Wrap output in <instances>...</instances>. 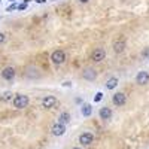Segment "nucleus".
Here are the masks:
<instances>
[{"instance_id":"f257e3e1","label":"nucleus","mask_w":149,"mask_h":149,"mask_svg":"<svg viewBox=\"0 0 149 149\" xmlns=\"http://www.w3.org/2000/svg\"><path fill=\"white\" fill-rule=\"evenodd\" d=\"M29 97L26 94H17L14 97V100H12V103H14V107L17 109H24V107H27L29 106Z\"/></svg>"},{"instance_id":"f03ea898","label":"nucleus","mask_w":149,"mask_h":149,"mask_svg":"<svg viewBox=\"0 0 149 149\" xmlns=\"http://www.w3.org/2000/svg\"><path fill=\"white\" fill-rule=\"evenodd\" d=\"M51 61L54 64H57V66L63 64L66 61V52L63 51V49H55V51L51 54Z\"/></svg>"},{"instance_id":"7ed1b4c3","label":"nucleus","mask_w":149,"mask_h":149,"mask_svg":"<svg viewBox=\"0 0 149 149\" xmlns=\"http://www.w3.org/2000/svg\"><path fill=\"white\" fill-rule=\"evenodd\" d=\"M104 57H106V51H104L103 48H95L94 51H93V54H91V60L95 61V63H100V61H103Z\"/></svg>"},{"instance_id":"20e7f679","label":"nucleus","mask_w":149,"mask_h":149,"mask_svg":"<svg viewBox=\"0 0 149 149\" xmlns=\"http://www.w3.org/2000/svg\"><path fill=\"white\" fill-rule=\"evenodd\" d=\"M93 140H94V136H93L90 131H85V133H82V134L79 136V143H81V145H84V146L91 145V143H93Z\"/></svg>"},{"instance_id":"39448f33","label":"nucleus","mask_w":149,"mask_h":149,"mask_svg":"<svg viewBox=\"0 0 149 149\" xmlns=\"http://www.w3.org/2000/svg\"><path fill=\"white\" fill-rule=\"evenodd\" d=\"M55 104H57V98H55V95H45V97H43L42 106H43L45 109H52Z\"/></svg>"},{"instance_id":"423d86ee","label":"nucleus","mask_w":149,"mask_h":149,"mask_svg":"<svg viewBox=\"0 0 149 149\" xmlns=\"http://www.w3.org/2000/svg\"><path fill=\"white\" fill-rule=\"evenodd\" d=\"M51 133H52L54 136H57V137H60V136H64V133H66V125H64V124H61V122H57V124H54V125H52Z\"/></svg>"},{"instance_id":"0eeeda50","label":"nucleus","mask_w":149,"mask_h":149,"mask_svg":"<svg viewBox=\"0 0 149 149\" xmlns=\"http://www.w3.org/2000/svg\"><path fill=\"white\" fill-rule=\"evenodd\" d=\"M136 82L139 85H146L149 82V73L146 70H142L137 73V76H136Z\"/></svg>"},{"instance_id":"6e6552de","label":"nucleus","mask_w":149,"mask_h":149,"mask_svg":"<svg viewBox=\"0 0 149 149\" xmlns=\"http://www.w3.org/2000/svg\"><path fill=\"white\" fill-rule=\"evenodd\" d=\"M112 100H113V104H116V106H124L127 102V95L124 93H116V94H113Z\"/></svg>"},{"instance_id":"1a4fd4ad","label":"nucleus","mask_w":149,"mask_h":149,"mask_svg":"<svg viewBox=\"0 0 149 149\" xmlns=\"http://www.w3.org/2000/svg\"><path fill=\"white\" fill-rule=\"evenodd\" d=\"M2 78L5 81H12L15 78V69L14 67H5L2 70Z\"/></svg>"},{"instance_id":"9d476101","label":"nucleus","mask_w":149,"mask_h":149,"mask_svg":"<svg viewBox=\"0 0 149 149\" xmlns=\"http://www.w3.org/2000/svg\"><path fill=\"white\" fill-rule=\"evenodd\" d=\"M97 76V72L93 69V67H86L84 72H82V78L86 79V81H94Z\"/></svg>"},{"instance_id":"9b49d317","label":"nucleus","mask_w":149,"mask_h":149,"mask_svg":"<svg viewBox=\"0 0 149 149\" xmlns=\"http://www.w3.org/2000/svg\"><path fill=\"white\" fill-rule=\"evenodd\" d=\"M98 115H100V118L102 119H104V121H109L110 118H112V110H110V107H107V106H104V107H102L100 109V112H98Z\"/></svg>"},{"instance_id":"f8f14e48","label":"nucleus","mask_w":149,"mask_h":149,"mask_svg":"<svg viewBox=\"0 0 149 149\" xmlns=\"http://www.w3.org/2000/svg\"><path fill=\"white\" fill-rule=\"evenodd\" d=\"M124 49H125V42H124L122 39H118V40L113 43V51H115V54L124 52Z\"/></svg>"},{"instance_id":"ddd939ff","label":"nucleus","mask_w":149,"mask_h":149,"mask_svg":"<svg viewBox=\"0 0 149 149\" xmlns=\"http://www.w3.org/2000/svg\"><path fill=\"white\" fill-rule=\"evenodd\" d=\"M116 85H118V78H109L107 81H106V88L107 90H113V88H116Z\"/></svg>"},{"instance_id":"4468645a","label":"nucleus","mask_w":149,"mask_h":149,"mask_svg":"<svg viewBox=\"0 0 149 149\" xmlns=\"http://www.w3.org/2000/svg\"><path fill=\"white\" fill-rule=\"evenodd\" d=\"M82 115L84 116H90L91 115V112H93V107H91V104H82Z\"/></svg>"},{"instance_id":"2eb2a0df","label":"nucleus","mask_w":149,"mask_h":149,"mask_svg":"<svg viewBox=\"0 0 149 149\" xmlns=\"http://www.w3.org/2000/svg\"><path fill=\"white\" fill-rule=\"evenodd\" d=\"M69 121H70V113H69V112H63V113L60 115V121L58 122H61V124H64V125H66Z\"/></svg>"},{"instance_id":"dca6fc26","label":"nucleus","mask_w":149,"mask_h":149,"mask_svg":"<svg viewBox=\"0 0 149 149\" xmlns=\"http://www.w3.org/2000/svg\"><path fill=\"white\" fill-rule=\"evenodd\" d=\"M12 95H14V94H12L10 91H5L2 95H0V102H8V100H10Z\"/></svg>"},{"instance_id":"f3484780","label":"nucleus","mask_w":149,"mask_h":149,"mask_svg":"<svg viewBox=\"0 0 149 149\" xmlns=\"http://www.w3.org/2000/svg\"><path fill=\"white\" fill-rule=\"evenodd\" d=\"M29 2H30V0H24V2H22L21 5H18V10H24V9H27Z\"/></svg>"},{"instance_id":"a211bd4d","label":"nucleus","mask_w":149,"mask_h":149,"mask_svg":"<svg viewBox=\"0 0 149 149\" xmlns=\"http://www.w3.org/2000/svg\"><path fill=\"white\" fill-rule=\"evenodd\" d=\"M102 98H103V93H100V91L95 93V95H94V102H95V103H98Z\"/></svg>"},{"instance_id":"6ab92c4d","label":"nucleus","mask_w":149,"mask_h":149,"mask_svg":"<svg viewBox=\"0 0 149 149\" xmlns=\"http://www.w3.org/2000/svg\"><path fill=\"white\" fill-rule=\"evenodd\" d=\"M14 9H18V5H17L15 2H14V3H10V5H9V6L6 8V10H8V12H12Z\"/></svg>"},{"instance_id":"aec40b11","label":"nucleus","mask_w":149,"mask_h":149,"mask_svg":"<svg viewBox=\"0 0 149 149\" xmlns=\"http://www.w3.org/2000/svg\"><path fill=\"white\" fill-rule=\"evenodd\" d=\"M3 40H5V34H3L2 31H0V43H2Z\"/></svg>"},{"instance_id":"412c9836","label":"nucleus","mask_w":149,"mask_h":149,"mask_svg":"<svg viewBox=\"0 0 149 149\" xmlns=\"http://www.w3.org/2000/svg\"><path fill=\"white\" fill-rule=\"evenodd\" d=\"M46 0H36V3H45Z\"/></svg>"},{"instance_id":"4be33fe9","label":"nucleus","mask_w":149,"mask_h":149,"mask_svg":"<svg viewBox=\"0 0 149 149\" xmlns=\"http://www.w3.org/2000/svg\"><path fill=\"white\" fill-rule=\"evenodd\" d=\"M79 2H81V3H86V2H88V0H79Z\"/></svg>"},{"instance_id":"5701e85b","label":"nucleus","mask_w":149,"mask_h":149,"mask_svg":"<svg viewBox=\"0 0 149 149\" xmlns=\"http://www.w3.org/2000/svg\"><path fill=\"white\" fill-rule=\"evenodd\" d=\"M72 149H81V148H72Z\"/></svg>"},{"instance_id":"b1692460","label":"nucleus","mask_w":149,"mask_h":149,"mask_svg":"<svg viewBox=\"0 0 149 149\" xmlns=\"http://www.w3.org/2000/svg\"><path fill=\"white\" fill-rule=\"evenodd\" d=\"M10 2H12V3H14V2H15V0H10Z\"/></svg>"},{"instance_id":"393cba45","label":"nucleus","mask_w":149,"mask_h":149,"mask_svg":"<svg viewBox=\"0 0 149 149\" xmlns=\"http://www.w3.org/2000/svg\"><path fill=\"white\" fill-rule=\"evenodd\" d=\"M0 2H2V0H0Z\"/></svg>"}]
</instances>
